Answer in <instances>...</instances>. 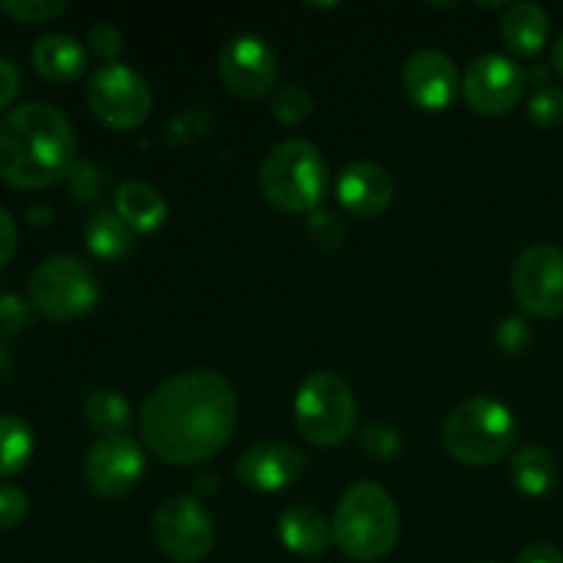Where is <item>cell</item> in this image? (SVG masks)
<instances>
[{
  "mask_svg": "<svg viewBox=\"0 0 563 563\" xmlns=\"http://www.w3.org/2000/svg\"><path fill=\"white\" fill-rule=\"evenodd\" d=\"M234 385L214 368H192L165 379L141 410V432L152 454L168 465H198L229 445L234 434Z\"/></svg>",
  "mask_w": 563,
  "mask_h": 563,
  "instance_id": "6da1fadb",
  "label": "cell"
},
{
  "mask_svg": "<svg viewBox=\"0 0 563 563\" xmlns=\"http://www.w3.org/2000/svg\"><path fill=\"white\" fill-rule=\"evenodd\" d=\"M77 165V137L64 110L27 102L0 115V181L16 190L58 185Z\"/></svg>",
  "mask_w": 563,
  "mask_h": 563,
  "instance_id": "7a4b0ae2",
  "label": "cell"
},
{
  "mask_svg": "<svg viewBox=\"0 0 563 563\" xmlns=\"http://www.w3.org/2000/svg\"><path fill=\"white\" fill-rule=\"evenodd\" d=\"M333 544L357 563L385 559L399 542L401 520L396 500L383 484L361 482L344 493L335 506Z\"/></svg>",
  "mask_w": 563,
  "mask_h": 563,
  "instance_id": "3957f363",
  "label": "cell"
},
{
  "mask_svg": "<svg viewBox=\"0 0 563 563\" xmlns=\"http://www.w3.org/2000/svg\"><path fill=\"white\" fill-rule=\"evenodd\" d=\"M520 438L517 418L504 401L473 396L460 401L443 423V445L460 465L489 467L511 454Z\"/></svg>",
  "mask_w": 563,
  "mask_h": 563,
  "instance_id": "277c9868",
  "label": "cell"
},
{
  "mask_svg": "<svg viewBox=\"0 0 563 563\" xmlns=\"http://www.w3.org/2000/svg\"><path fill=\"white\" fill-rule=\"evenodd\" d=\"M328 159L311 141H284L264 157L258 170L262 196L289 214L317 212L328 196Z\"/></svg>",
  "mask_w": 563,
  "mask_h": 563,
  "instance_id": "5b68a950",
  "label": "cell"
},
{
  "mask_svg": "<svg viewBox=\"0 0 563 563\" xmlns=\"http://www.w3.org/2000/svg\"><path fill=\"white\" fill-rule=\"evenodd\" d=\"M297 432L317 449H335L355 432L357 405L350 383L335 372H317L300 385L295 401Z\"/></svg>",
  "mask_w": 563,
  "mask_h": 563,
  "instance_id": "8992f818",
  "label": "cell"
},
{
  "mask_svg": "<svg viewBox=\"0 0 563 563\" xmlns=\"http://www.w3.org/2000/svg\"><path fill=\"white\" fill-rule=\"evenodd\" d=\"M31 302L42 317L69 322L97 308L99 280L82 258L47 256L31 273Z\"/></svg>",
  "mask_w": 563,
  "mask_h": 563,
  "instance_id": "52a82bcc",
  "label": "cell"
},
{
  "mask_svg": "<svg viewBox=\"0 0 563 563\" xmlns=\"http://www.w3.org/2000/svg\"><path fill=\"white\" fill-rule=\"evenodd\" d=\"M86 102L93 119L115 132L137 130L152 115V88L132 66L102 64L86 86Z\"/></svg>",
  "mask_w": 563,
  "mask_h": 563,
  "instance_id": "ba28073f",
  "label": "cell"
},
{
  "mask_svg": "<svg viewBox=\"0 0 563 563\" xmlns=\"http://www.w3.org/2000/svg\"><path fill=\"white\" fill-rule=\"evenodd\" d=\"M152 537L159 553L174 563H198L214 548V522L190 495L163 500L152 517Z\"/></svg>",
  "mask_w": 563,
  "mask_h": 563,
  "instance_id": "9c48e42d",
  "label": "cell"
},
{
  "mask_svg": "<svg viewBox=\"0 0 563 563\" xmlns=\"http://www.w3.org/2000/svg\"><path fill=\"white\" fill-rule=\"evenodd\" d=\"M511 289L526 313L537 319L563 317V251L537 242L517 256Z\"/></svg>",
  "mask_w": 563,
  "mask_h": 563,
  "instance_id": "30bf717a",
  "label": "cell"
},
{
  "mask_svg": "<svg viewBox=\"0 0 563 563\" xmlns=\"http://www.w3.org/2000/svg\"><path fill=\"white\" fill-rule=\"evenodd\" d=\"M528 75L506 55H482L471 60L462 77V97L478 115H506L526 97Z\"/></svg>",
  "mask_w": 563,
  "mask_h": 563,
  "instance_id": "8fae6325",
  "label": "cell"
},
{
  "mask_svg": "<svg viewBox=\"0 0 563 563\" xmlns=\"http://www.w3.org/2000/svg\"><path fill=\"white\" fill-rule=\"evenodd\" d=\"M143 473H146V454L132 434L99 438L82 462L88 489L104 500L130 495L141 484Z\"/></svg>",
  "mask_w": 563,
  "mask_h": 563,
  "instance_id": "7c38bea8",
  "label": "cell"
},
{
  "mask_svg": "<svg viewBox=\"0 0 563 563\" xmlns=\"http://www.w3.org/2000/svg\"><path fill=\"white\" fill-rule=\"evenodd\" d=\"M218 75L225 91L240 99H262L278 82V55L264 38L242 33L234 36L218 58Z\"/></svg>",
  "mask_w": 563,
  "mask_h": 563,
  "instance_id": "4fadbf2b",
  "label": "cell"
},
{
  "mask_svg": "<svg viewBox=\"0 0 563 563\" xmlns=\"http://www.w3.org/2000/svg\"><path fill=\"white\" fill-rule=\"evenodd\" d=\"M306 456L286 443L264 440L242 451L236 460V476L253 493H284L300 482L306 471Z\"/></svg>",
  "mask_w": 563,
  "mask_h": 563,
  "instance_id": "5bb4252c",
  "label": "cell"
},
{
  "mask_svg": "<svg viewBox=\"0 0 563 563\" xmlns=\"http://www.w3.org/2000/svg\"><path fill=\"white\" fill-rule=\"evenodd\" d=\"M405 93L416 108L427 113H440L460 93V71L456 64L440 49H421L405 64Z\"/></svg>",
  "mask_w": 563,
  "mask_h": 563,
  "instance_id": "9a60e30c",
  "label": "cell"
},
{
  "mask_svg": "<svg viewBox=\"0 0 563 563\" xmlns=\"http://www.w3.org/2000/svg\"><path fill=\"white\" fill-rule=\"evenodd\" d=\"M339 201L352 218H377L385 209L394 203L396 196V181L390 176L388 168H383L379 163H352L350 168L341 170L339 176Z\"/></svg>",
  "mask_w": 563,
  "mask_h": 563,
  "instance_id": "2e32d148",
  "label": "cell"
},
{
  "mask_svg": "<svg viewBox=\"0 0 563 563\" xmlns=\"http://www.w3.org/2000/svg\"><path fill=\"white\" fill-rule=\"evenodd\" d=\"M31 64L38 77L55 86H66L86 75L88 53L69 33H47L33 44Z\"/></svg>",
  "mask_w": 563,
  "mask_h": 563,
  "instance_id": "e0dca14e",
  "label": "cell"
},
{
  "mask_svg": "<svg viewBox=\"0 0 563 563\" xmlns=\"http://www.w3.org/2000/svg\"><path fill=\"white\" fill-rule=\"evenodd\" d=\"M278 537L289 553L302 555V559H319L328 553L330 542H333V528L317 506L295 504L280 515Z\"/></svg>",
  "mask_w": 563,
  "mask_h": 563,
  "instance_id": "ac0fdd59",
  "label": "cell"
},
{
  "mask_svg": "<svg viewBox=\"0 0 563 563\" xmlns=\"http://www.w3.org/2000/svg\"><path fill=\"white\" fill-rule=\"evenodd\" d=\"M500 38L506 49L520 58L542 53L550 38V16L539 3H515L500 20Z\"/></svg>",
  "mask_w": 563,
  "mask_h": 563,
  "instance_id": "d6986e66",
  "label": "cell"
},
{
  "mask_svg": "<svg viewBox=\"0 0 563 563\" xmlns=\"http://www.w3.org/2000/svg\"><path fill=\"white\" fill-rule=\"evenodd\" d=\"M115 214L137 234H152L168 220V203L146 181H124L115 190Z\"/></svg>",
  "mask_w": 563,
  "mask_h": 563,
  "instance_id": "ffe728a7",
  "label": "cell"
},
{
  "mask_svg": "<svg viewBox=\"0 0 563 563\" xmlns=\"http://www.w3.org/2000/svg\"><path fill=\"white\" fill-rule=\"evenodd\" d=\"M509 476L517 493L526 498H542L559 482V465L550 451L539 449V445H526L511 456Z\"/></svg>",
  "mask_w": 563,
  "mask_h": 563,
  "instance_id": "44dd1931",
  "label": "cell"
},
{
  "mask_svg": "<svg viewBox=\"0 0 563 563\" xmlns=\"http://www.w3.org/2000/svg\"><path fill=\"white\" fill-rule=\"evenodd\" d=\"M86 245L102 262H115V258L126 256L132 251V242H135V231L124 223L115 212L108 209H99L88 218L86 223Z\"/></svg>",
  "mask_w": 563,
  "mask_h": 563,
  "instance_id": "7402d4cb",
  "label": "cell"
},
{
  "mask_svg": "<svg viewBox=\"0 0 563 563\" xmlns=\"http://www.w3.org/2000/svg\"><path fill=\"white\" fill-rule=\"evenodd\" d=\"M82 418L99 438H115L132 427V405L119 390L99 388L82 405Z\"/></svg>",
  "mask_w": 563,
  "mask_h": 563,
  "instance_id": "603a6c76",
  "label": "cell"
},
{
  "mask_svg": "<svg viewBox=\"0 0 563 563\" xmlns=\"http://www.w3.org/2000/svg\"><path fill=\"white\" fill-rule=\"evenodd\" d=\"M33 456V429L20 416H0V478L20 473Z\"/></svg>",
  "mask_w": 563,
  "mask_h": 563,
  "instance_id": "cb8c5ba5",
  "label": "cell"
},
{
  "mask_svg": "<svg viewBox=\"0 0 563 563\" xmlns=\"http://www.w3.org/2000/svg\"><path fill=\"white\" fill-rule=\"evenodd\" d=\"M273 113L280 124H302L313 113L311 93L302 86H297V82H286V86L275 91Z\"/></svg>",
  "mask_w": 563,
  "mask_h": 563,
  "instance_id": "d4e9b609",
  "label": "cell"
},
{
  "mask_svg": "<svg viewBox=\"0 0 563 563\" xmlns=\"http://www.w3.org/2000/svg\"><path fill=\"white\" fill-rule=\"evenodd\" d=\"M361 449L368 460L388 462L399 456L401 451V434L399 429L388 427L383 421H372L361 429Z\"/></svg>",
  "mask_w": 563,
  "mask_h": 563,
  "instance_id": "484cf974",
  "label": "cell"
},
{
  "mask_svg": "<svg viewBox=\"0 0 563 563\" xmlns=\"http://www.w3.org/2000/svg\"><path fill=\"white\" fill-rule=\"evenodd\" d=\"M66 3L64 0H0V14L11 16L16 22H49L58 14H64Z\"/></svg>",
  "mask_w": 563,
  "mask_h": 563,
  "instance_id": "4316f807",
  "label": "cell"
},
{
  "mask_svg": "<svg viewBox=\"0 0 563 563\" xmlns=\"http://www.w3.org/2000/svg\"><path fill=\"white\" fill-rule=\"evenodd\" d=\"M528 119L542 130L563 124V88L542 86L528 102Z\"/></svg>",
  "mask_w": 563,
  "mask_h": 563,
  "instance_id": "83f0119b",
  "label": "cell"
},
{
  "mask_svg": "<svg viewBox=\"0 0 563 563\" xmlns=\"http://www.w3.org/2000/svg\"><path fill=\"white\" fill-rule=\"evenodd\" d=\"M88 47L97 58H102L104 64H115L121 53H124V36H121L119 27L113 22H93L88 27Z\"/></svg>",
  "mask_w": 563,
  "mask_h": 563,
  "instance_id": "f1b7e54d",
  "label": "cell"
},
{
  "mask_svg": "<svg viewBox=\"0 0 563 563\" xmlns=\"http://www.w3.org/2000/svg\"><path fill=\"white\" fill-rule=\"evenodd\" d=\"M308 236L322 251H335L344 242V223L333 212H313V218L308 220Z\"/></svg>",
  "mask_w": 563,
  "mask_h": 563,
  "instance_id": "f546056e",
  "label": "cell"
},
{
  "mask_svg": "<svg viewBox=\"0 0 563 563\" xmlns=\"http://www.w3.org/2000/svg\"><path fill=\"white\" fill-rule=\"evenodd\" d=\"M33 324V308L22 297H0V335H16Z\"/></svg>",
  "mask_w": 563,
  "mask_h": 563,
  "instance_id": "4dcf8cb0",
  "label": "cell"
},
{
  "mask_svg": "<svg viewBox=\"0 0 563 563\" xmlns=\"http://www.w3.org/2000/svg\"><path fill=\"white\" fill-rule=\"evenodd\" d=\"M531 328L517 317L504 319V322L498 324V330H495V344H498V350L506 352V355H522V352L531 346Z\"/></svg>",
  "mask_w": 563,
  "mask_h": 563,
  "instance_id": "1f68e13d",
  "label": "cell"
},
{
  "mask_svg": "<svg viewBox=\"0 0 563 563\" xmlns=\"http://www.w3.org/2000/svg\"><path fill=\"white\" fill-rule=\"evenodd\" d=\"M27 509H31V500L20 487L0 484V531H11V528L22 526Z\"/></svg>",
  "mask_w": 563,
  "mask_h": 563,
  "instance_id": "d6a6232c",
  "label": "cell"
},
{
  "mask_svg": "<svg viewBox=\"0 0 563 563\" xmlns=\"http://www.w3.org/2000/svg\"><path fill=\"white\" fill-rule=\"evenodd\" d=\"M69 185H71V196L82 203H91L93 198L99 196L102 190V174H99L93 165L88 163H77L69 174Z\"/></svg>",
  "mask_w": 563,
  "mask_h": 563,
  "instance_id": "836d02e7",
  "label": "cell"
},
{
  "mask_svg": "<svg viewBox=\"0 0 563 563\" xmlns=\"http://www.w3.org/2000/svg\"><path fill=\"white\" fill-rule=\"evenodd\" d=\"M16 242H20V231H16L14 218H11L9 209L0 207V269L14 258Z\"/></svg>",
  "mask_w": 563,
  "mask_h": 563,
  "instance_id": "e575fe53",
  "label": "cell"
},
{
  "mask_svg": "<svg viewBox=\"0 0 563 563\" xmlns=\"http://www.w3.org/2000/svg\"><path fill=\"white\" fill-rule=\"evenodd\" d=\"M20 69L14 66V60L0 58V110H5L14 102L16 93H20Z\"/></svg>",
  "mask_w": 563,
  "mask_h": 563,
  "instance_id": "d590c367",
  "label": "cell"
},
{
  "mask_svg": "<svg viewBox=\"0 0 563 563\" xmlns=\"http://www.w3.org/2000/svg\"><path fill=\"white\" fill-rule=\"evenodd\" d=\"M517 563H563V553L555 544L537 542L528 544V548L517 555Z\"/></svg>",
  "mask_w": 563,
  "mask_h": 563,
  "instance_id": "8d00e7d4",
  "label": "cell"
},
{
  "mask_svg": "<svg viewBox=\"0 0 563 563\" xmlns=\"http://www.w3.org/2000/svg\"><path fill=\"white\" fill-rule=\"evenodd\" d=\"M27 220H31L33 225H42V223H49L53 220V212L44 207H31L27 209Z\"/></svg>",
  "mask_w": 563,
  "mask_h": 563,
  "instance_id": "74e56055",
  "label": "cell"
},
{
  "mask_svg": "<svg viewBox=\"0 0 563 563\" xmlns=\"http://www.w3.org/2000/svg\"><path fill=\"white\" fill-rule=\"evenodd\" d=\"M553 66H555V71H559L561 80H563V33H561L559 42H555V47H553Z\"/></svg>",
  "mask_w": 563,
  "mask_h": 563,
  "instance_id": "f35d334b",
  "label": "cell"
},
{
  "mask_svg": "<svg viewBox=\"0 0 563 563\" xmlns=\"http://www.w3.org/2000/svg\"><path fill=\"white\" fill-rule=\"evenodd\" d=\"M88 563H93V561H88Z\"/></svg>",
  "mask_w": 563,
  "mask_h": 563,
  "instance_id": "ab89813d",
  "label": "cell"
}]
</instances>
